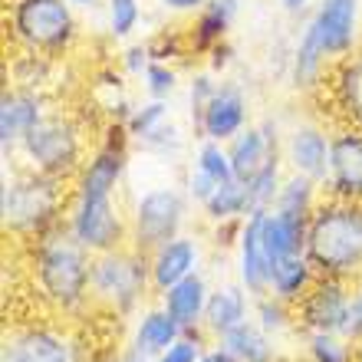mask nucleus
Returning <instances> with one entry per match:
<instances>
[{
    "label": "nucleus",
    "instance_id": "obj_46",
    "mask_svg": "<svg viewBox=\"0 0 362 362\" xmlns=\"http://www.w3.org/2000/svg\"><path fill=\"white\" fill-rule=\"evenodd\" d=\"M69 4H73V7H86V10H93L95 4H99V0H69Z\"/></svg>",
    "mask_w": 362,
    "mask_h": 362
},
{
    "label": "nucleus",
    "instance_id": "obj_48",
    "mask_svg": "<svg viewBox=\"0 0 362 362\" xmlns=\"http://www.w3.org/2000/svg\"><path fill=\"white\" fill-rule=\"evenodd\" d=\"M359 349H362V343H359Z\"/></svg>",
    "mask_w": 362,
    "mask_h": 362
},
{
    "label": "nucleus",
    "instance_id": "obj_40",
    "mask_svg": "<svg viewBox=\"0 0 362 362\" xmlns=\"http://www.w3.org/2000/svg\"><path fill=\"white\" fill-rule=\"evenodd\" d=\"M148 63H152V49H148V47H129V49H125V59H122L125 73H132V76H142Z\"/></svg>",
    "mask_w": 362,
    "mask_h": 362
},
{
    "label": "nucleus",
    "instance_id": "obj_25",
    "mask_svg": "<svg viewBox=\"0 0 362 362\" xmlns=\"http://www.w3.org/2000/svg\"><path fill=\"white\" fill-rule=\"evenodd\" d=\"M234 13H238V0H208L204 10H198V20L191 27V47L198 53L221 47V40L228 37Z\"/></svg>",
    "mask_w": 362,
    "mask_h": 362
},
{
    "label": "nucleus",
    "instance_id": "obj_35",
    "mask_svg": "<svg viewBox=\"0 0 362 362\" xmlns=\"http://www.w3.org/2000/svg\"><path fill=\"white\" fill-rule=\"evenodd\" d=\"M139 20H142L139 0H109V30H112V37H132Z\"/></svg>",
    "mask_w": 362,
    "mask_h": 362
},
{
    "label": "nucleus",
    "instance_id": "obj_34",
    "mask_svg": "<svg viewBox=\"0 0 362 362\" xmlns=\"http://www.w3.org/2000/svg\"><path fill=\"white\" fill-rule=\"evenodd\" d=\"M194 168L211 175L218 185L234 178V165H230V155H228V148H224V142H208V139H204V145L198 148V158H194Z\"/></svg>",
    "mask_w": 362,
    "mask_h": 362
},
{
    "label": "nucleus",
    "instance_id": "obj_38",
    "mask_svg": "<svg viewBox=\"0 0 362 362\" xmlns=\"http://www.w3.org/2000/svg\"><path fill=\"white\" fill-rule=\"evenodd\" d=\"M214 188H218V181L211 178V175H204L201 168H194V172L188 175V194L198 201V204H204V201L214 194Z\"/></svg>",
    "mask_w": 362,
    "mask_h": 362
},
{
    "label": "nucleus",
    "instance_id": "obj_18",
    "mask_svg": "<svg viewBox=\"0 0 362 362\" xmlns=\"http://www.w3.org/2000/svg\"><path fill=\"white\" fill-rule=\"evenodd\" d=\"M274 152H280L276 145V129L270 122L264 125H247L244 132H238L228 145L230 165H234V178L250 181L254 175L267 165V158Z\"/></svg>",
    "mask_w": 362,
    "mask_h": 362
},
{
    "label": "nucleus",
    "instance_id": "obj_37",
    "mask_svg": "<svg viewBox=\"0 0 362 362\" xmlns=\"http://www.w3.org/2000/svg\"><path fill=\"white\" fill-rule=\"evenodd\" d=\"M201 353H204V346H201V329H185V336H181L178 343L168 346V349L152 362H198Z\"/></svg>",
    "mask_w": 362,
    "mask_h": 362
},
{
    "label": "nucleus",
    "instance_id": "obj_2",
    "mask_svg": "<svg viewBox=\"0 0 362 362\" xmlns=\"http://www.w3.org/2000/svg\"><path fill=\"white\" fill-rule=\"evenodd\" d=\"M33 280L40 296L59 313H76L93 303V254L73 238L69 224L33 240Z\"/></svg>",
    "mask_w": 362,
    "mask_h": 362
},
{
    "label": "nucleus",
    "instance_id": "obj_31",
    "mask_svg": "<svg viewBox=\"0 0 362 362\" xmlns=\"http://www.w3.org/2000/svg\"><path fill=\"white\" fill-rule=\"evenodd\" d=\"M244 185H247V194H250V208H274L280 185H284V178H280V152L270 155L267 165L250 181H244Z\"/></svg>",
    "mask_w": 362,
    "mask_h": 362
},
{
    "label": "nucleus",
    "instance_id": "obj_23",
    "mask_svg": "<svg viewBox=\"0 0 362 362\" xmlns=\"http://www.w3.org/2000/svg\"><path fill=\"white\" fill-rule=\"evenodd\" d=\"M316 267L310 264L306 254H290V257H280L274 260V267H270V293L286 300V303H300L303 293L310 286L316 284Z\"/></svg>",
    "mask_w": 362,
    "mask_h": 362
},
{
    "label": "nucleus",
    "instance_id": "obj_43",
    "mask_svg": "<svg viewBox=\"0 0 362 362\" xmlns=\"http://www.w3.org/2000/svg\"><path fill=\"white\" fill-rule=\"evenodd\" d=\"M198 362H240V359H234V356H230L224 346H214V349H204Z\"/></svg>",
    "mask_w": 362,
    "mask_h": 362
},
{
    "label": "nucleus",
    "instance_id": "obj_27",
    "mask_svg": "<svg viewBox=\"0 0 362 362\" xmlns=\"http://www.w3.org/2000/svg\"><path fill=\"white\" fill-rule=\"evenodd\" d=\"M204 214H208L214 224H224V221H244L250 214V194H247V185L240 178H230L224 181V185H218L214 188V194H211L204 204Z\"/></svg>",
    "mask_w": 362,
    "mask_h": 362
},
{
    "label": "nucleus",
    "instance_id": "obj_6",
    "mask_svg": "<svg viewBox=\"0 0 362 362\" xmlns=\"http://www.w3.org/2000/svg\"><path fill=\"white\" fill-rule=\"evenodd\" d=\"M10 33L27 53L57 57L66 53L76 37V20L69 0H13Z\"/></svg>",
    "mask_w": 362,
    "mask_h": 362
},
{
    "label": "nucleus",
    "instance_id": "obj_16",
    "mask_svg": "<svg viewBox=\"0 0 362 362\" xmlns=\"http://www.w3.org/2000/svg\"><path fill=\"white\" fill-rule=\"evenodd\" d=\"M329 135L320 125H296L293 132L286 135V162L296 175H306L323 185L326 172H329Z\"/></svg>",
    "mask_w": 362,
    "mask_h": 362
},
{
    "label": "nucleus",
    "instance_id": "obj_15",
    "mask_svg": "<svg viewBox=\"0 0 362 362\" xmlns=\"http://www.w3.org/2000/svg\"><path fill=\"white\" fill-rule=\"evenodd\" d=\"M201 139L208 142H230L238 132L247 129V99L234 86H218L204 109L194 115Z\"/></svg>",
    "mask_w": 362,
    "mask_h": 362
},
{
    "label": "nucleus",
    "instance_id": "obj_30",
    "mask_svg": "<svg viewBox=\"0 0 362 362\" xmlns=\"http://www.w3.org/2000/svg\"><path fill=\"white\" fill-rule=\"evenodd\" d=\"M316 185H320V181L293 172L290 178H284V185H280V194H276L274 208L300 211V214H313L316 204H320V201H316Z\"/></svg>",
    "mask_w": 362,
    "mask_h": 362
},
{
    "label": "nucleus",
    "instance_id": "obj_8",
    "mask_svg": "<svg viewBox=\"0 0 362 362\" xmlns=\"http://www.w3.org/2000/svg\"><path fill=\"white\" fill-rule=\"evenodd\" d=\"M181 224H185V201H181L178 191L152 188L135 201L132 218H129V228H132L129 240L142 254H152L172 238H178Z\"/></svg>",
    "mask_w": 362,
    "mask_h": 362
},
{
    "label": "nucleus",
    "instance_id": "obj_5",
    "mask_svg": "<svg viewBox=\"0 0 362 362\" xmlns=\"http://www.w3.org/2000/svg\"><path fill=\"white\" fill-rule=\"evenodd\" d=\"M152 286V264L148 254L139 247L125 244V247L93 254V293L95 306H105L109 313L125 316L145 300V290Z\"/></svg>",
    "mask_w": 362,
    "mask_h": 362
},
{
    "label": "nucleus",
    "instance_id": "obj_28",
    "mask_svg": "<svg viewBox=\"0 0 362 362\" xmlns=\"http://www.w3.org/2000/svg\"><path fill=\"white\" fill-rule=\"evenodd\" d=\"M333 99L346 112V119H353L356 125L362 122V57L339 63V69L333 73Z\"/></svg>",
    "mask_w": 362,
    "mask_h": 362
},
{
    "label": "nucleus",
    "instance_id": "obj_1",
    "mask_svg": "<svg viewBox=\"0 0 362 362\" xmlns=\"http://www.w3.org/2000/svg\"><path fill=\"white\" fill-rule=\"evenodd\" d=\"M132 135L125 122L109 125V139L86 158V165L76 175V188H73V204H69L66 224L73 238L89 250V254H105V250L125 247L132 238L129 221L115 204V188L122 185L125 175V142Z\"/></svg>",
    "mask_w": 362,
    "mask_h": 362
},
{
    "label": "nucleus",
    "instance_id": "obj_45",
    "mask_svg": "<svg viewBox=\"0 0 362 362\" xmlns=\"http://www.w3.org/2000/svg\"><path fill=\"white\" fill-rule=\"evenodd\" d=\"M119 362H152V359H145V356H139V353H135V349H129V353H125Z\"/></svg>",
    "mask_w": 362,
    "mask_h": 362
},
{
    "label": "nucleus",
    "instance_id": "obj_14",
    "mask_svg": "<svg viewBox=\"0 0 362 362\" xmlns=\"http://www.w3.org/2000/svg\"><path fill=\"white\" fill-rule=\"evenodd\" d=\"M43 119H47V112H43V99L37 95V89L27 86L4 89V99H0V148L4 152L20 148L23 139Z\"/></svg>",
    "mask_w": 362,
    "mask_h": 362
},
{
    "label": "nucleus",
    "instance_id": "obj_11",
    "mask_svg": "<svg viewBox=\"0 0 362 362\" xmlns=\"http://www.w3.org/2000/svg\"><path fill=\"white\" fill-rule=\"evenodd\" d=\"M310 23L320 33L326 57L343 59L353 53L356 37H359V0H320Z\"/></svg>",
    "mask_w": 362,
    "mask_h": 362
},
{
    "label": "nucleus",
    "instance_id": "obj_17",
    "mask_svg": "<svg viewBox=\"0 0 362 362\" xmlns=\"http://www.w3.org/2000/svg\"><path fill=\"white\" fill-rule=\"evenodd\" d=\"M198 260H201L198 244L191 238H185V234H178V238H172L158 250H152V254H148V264H152V290L165 293L168 286L181 284L185 276L198 274Z\"/></svg>",
    "mask_w": 362,
    "mask_h": 362
},
{
    "label": "nucleus",
    "instance_id": "obj_22",
    "mask_svg": "<svg viewBox=\"0 0 362 362\" xmlns=\"http://www.w3.org/2000/svg\"><path fill=\"white\" fill-rule=\"evenodd\" d=\"M208 284L201 274L185 276L181 284L168 286L162 293V306L178 320L185 329H204V306H208Z\"/></svg>",
    "mask_w": 362,
    "mask_h": 362
},
{
    "label": "nucleus",
    "instance_id": "obj_44",
    "mask_svg": "<svg viewBox=\"0 0 362 362\" xmlns=\"http://www.w3.org/2000/svg\"><path fill=\"white\" fill-rule=\"evenodd\" d=\"M306 4H310V0H280V7L290 10V13H300V10H303Z\"/></svg>",
    "mask_w": 362,
    "mask_h": 362
},
{
    "label": "nucleus",
    "instance_id": "obj_7",
    "mask_svg": "<svg viewBox=\"0 0 362 362\" xmlns=\"http://www.w3.org/2000/svg\"><path fill=\"white\" fill-rule=\"evenodd\" d=\"M23 155L30 172L53 175V178H73L83 168V135L63 115H47L33 132L23 139Z\"/></svg>",
    "mask_w": 362,
    "mask_h": 362
},
{
    "label": "nucleus",
    "instance_id": "obj_13",
    "mask_svg": "<svg viewBox=\"0 0 362 362\" xmlns=\"http://www.w3.org/2000/svg\"><path fill=\"white\" fill-rule=\"evenodd\" d=\"M0 362H73V343L53 326H23L7 336Z\"/></svg>",
    "mask_w": 362,
    "mask_h": 362
},
{
    "label": "nucleus",
    "instance_id": "obj_41",
    "mask_svg": "<svg viewBox=\"0 0 362 362\" xmlns=\"http://www.w3.org/2000/svg\"><path fill=\"white\" fill-rule=\"evenodd\" d=\"M214 93H218V86L211 83V76H198L191 83V109H194V115L204 109V103H208Z\"/></svg>",
    "mask_w": 362,
    "mask_h": 362
},
{
    "label": "nucleus",
    "instance_id": "obj_36",
    "mask_svg": "<svg viewBox=\"0 0 362 362\" xmlns=\"http://www.w3.org/2000/svg\"><path fill=\"white\" fill-rule=\"evenodd\" d=\"M142 79H145V89H148L152 99H168V95L175 93V83H178L175 69L168 66V63H162V59H152V63L145 66Z\"/></svg>",
    "mask_w": 362,
    "mask_h": 362
},
{
    "label": "nucleus",
    "instance_id": "obj_42",
    "mask_svg": "<svg viewBox=\"0 0 362 362\" xmlns=\"http://www.w3.org/2000/svg\"><path fill=\"white\" fill-rule=\"evenodd\" d=\"M208 0H162L165 10H172V13H194V10H204Z\"/></svg>",
    "mask_w": 362,
    "mask_h": 362
},
{
    "label": "nucleus",
    "instance_id": "obj_26",
    "mask_svg": "<svg viewBox=\"0 0 362 362\" xmlns=\"http://www.w3.org/2000/svg\"><path fill=\"white\" fill-rule=\"evenodd\" d=\"M329 63L323 43H320V33H316L313 23L303 27V37L293 49V86L296 89H316L320 79H323V69Z\"/></svg>",
    "mask_w": 362,
    "mask_h": 362
},
{
    "label": "nucleus",
    "instance_id": "obj_47",
    "mask_svg": "<svg viewBox=\"0 0 362 362\" xmlns=\"http://www.w3.org/2000/svg\"><path fill=\"white\" fill-rule=\"evenodd\" d=\"M359 129H362V122H359Z\"/></svg>",
    "mask_w": 362,
    "mask_h": 362
},
{
    "label": "nucleus",
    "instance_id": "obj_32",
    "mask_svg": "<svg viewBox=\"0 0 362 362\" xmlns=\"http://www.w3.org/2000/svg\"><path fill=\"white\" fill-rule=\"evenodd\" d=\"M254 323H260L270 336L284 333V329H290L296 323V310L293 303H286V300H280L274 293L254 296Z\"/></svg>",
    "mask_w": 362,
    "mask_h": 362
},
{
    "label": "nucleus",
    "instance_id": "obj_3",
    "mask_svg": "<svg viewBox=\"0 0 362 362\" xmlns=\"http://www.w3.org/2000/svg\"><path fill=\"white\" fill-rule=\"evenodd\" d=\"M306 257L320 276L353 280L362 274V204L359 201H320L310 214Z\"/></svg>",
    "mask_w": 362,
    "mask_h": 362
},
{
    "label": "nucleus",
    "instance_id": "obj_29",
    "mask_svg": "<svg viewBox=\"0 0 362 362\" xmlns=\"http://www.w3.org/2000/svg\"><path fill=\"white\" fill-rule=\"evenodd\" d=\"M306 359L310 362H356L359 349L343 333H306Z\"/></svg>",
    "mask_w": 362,
    "mask_h": 362
},
{
    "label": "nucleus",
    "instance_id": "obj_12",
    "mask_svg": "<svg viewBox=\"0 0 362 362\" xmlns=\"http://www.w3.org/2000/svg\"><path fill=\"white\" fill-rule=\"evenodd\" d=\"M270 208H254L240 224L238 254H240V284L250 296L270 293V257L264 247V221Z\"/></svg>",
    "mask_w": 362,
    "mask_h": 362
},
{
    "label": "nucleus",
    "instance_id": "obj_19",
    "mask_svg": "<svg viewBox=\"0 0 362 362\" xmlns=\"http://www.w3.org/2000/svg\"><path fill=\"white\" fill-rule=\"evenodd\" d=\"M306 234H310V214L286 211V208H270L267 221H264V247H267L270 267H274V260H280V257L303 254Z\"/></svg>",
    "mask_w": 362,
    "mask_h": 362
},
{
    "label": "nucleus",
    "instance_id": "obj_10",
    "mask_svg": "<svg viewBox=\"0 0 362 362\" xmlns=\"http://www.w3.org/2000/svg\"><path fill=\"white\" fill-rule=\"evenodd\" d=\"M329 198L359 201L362 204V129H346L329 142V172H326Z\"/></svg>",
    "mask_w": 362,
    "mask_h": 362
},
{
    "label": "nucleus",
    "instance_id": "obj_4",
    "mask_svg": "<svg viewBox=\"0 0 362 362\" xmlns=\"http://www.w3.org/2000/svg\"><path fill=\"white\" fill-rule=\"evenodd\" d=\"M66 178H53V175L27 172L20 178L4 185L0 194V221L4 230L13 238L37 240L43 234H49L53 228L66 224L69 204L73 194L63 185Z\"/></svg>",
    "mask_w": 362,
    "mask_h": 362
},
{
    "label": "nucleus",
    "instance_id": "obj_33",
    "mask_svg": "<svg viewBox=\"0 0 362 362\" xmlns=\"http://www.w3.org/2000/svg\"><path fill=\"white\" fill-rule=\"evenodd\" d=\"M162 125H168V103H165V99H152V103H145V105H139V109H132V115H129L125 129H129V135H132L135 142H142L145 135L158 132Z\"/></svg>",
    "mask_w": 362,
    "mask_h": 362
},
{
    "label": "nucleus",
    "instance_id": "obj_24",
    "mask_svg": "<svg viewBox=\"0 0 362 362\" xmlns=\"http://www.w3.org/2000/svg\"><path fill=\"white\" fill-rule=\"evenodd\" d=\"M218 346H224V349L240 362H276L274 336L260 323H254V320H244V323L234 326L230 333H224L218 339Z\"/></svg>",
    "mask_w": 362,
    "mask_h": 362
},
{
    "label": "nucleus",
    "instance_id": "obj_39",
    "mask_svg": "<svg viewBox=\"0 0 362 362\" xmlns=\"http://www.w3.org/2000/svg\"><path fill=\"white\" fill-rule=\"evenodd\" d=\"M343 336H346V339H353L356 346L362 343V286H359V290H353V303H349V323H346Z\"/></svg>",
    "mask_w": 362,
    "mask_h": 362
},
{
    "label": "nucleus",
    "instance_id": "obj_20",
    "mask_svg": "<svg viewBox=\"0 0 362 362\" xmlns=\"http://www.w3.org/2000/svg\"><path fill=\"white\" fill-rule=\"evenodd\" d=\"M247 286L244 284H224L218 290L208 293V306H204V329L214 339H221L224 333H230L234 326H240L250 313Z\"/></svg>",
    "mask_w": 362,
    "mask_h": 362
},
{
    "label": "nucleus",
    "instance_id": "obj_21",
    "mask_svg": "<svg viewBox=\"0 0 362 362\" xmlns=\"http://www.w3.org/2000/svg\"><path fill=\"white\" fill-rule=\"evenodd\" d=\"M185 336V326L175 320L165 306H155V310H145L139 326H135V336H132V349L145 359H158V356L175 346Z\"/></svg>",
    "mask_w": 362,
    "mask_h": 362
},
{
    "label": "nucleus",
    "instance_id": "obj_9",
    "mask_svg": "<svg viewBox=\"0 0 362 362\" xmlns=\"http://www.w3.org/2000/svg\"><path fill=\"white\" fill-rule=\"evenodd\" d=\"M353 290L339 276H316V284L293 306L296 326L303 333H343L349 323Z\"/></svg>",
    "mask_w": 362,
    "mask_h": 362
}]
</instances>
